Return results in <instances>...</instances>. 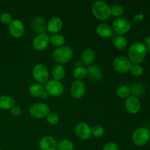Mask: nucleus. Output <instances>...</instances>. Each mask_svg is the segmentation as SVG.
Instances as JSON below:
<instances>
[{
    "label": "nucleus",
    "mask_w": 150,
    "mask_h": 150,
    "mask_svg": "<svg viewBox=\"0 0 150 150\" xmlns=\"http://www.w3.org/2000/svg\"><path fill=\"white\" fill-rule=\"evenodd\" d=\"M147 53V50L144 42L136 41L129 48L128 59L131 63L140 64L144 61Z\"/></svg>",
    "instance_id": "nucleus-1"
},
{
    "label": "nucleus",
    "mask_w": 150,
    "mask_h": 150,
    "mask_svg": "<svg viewBox=\"0 0 150 150\" xmlns=\"http://www.w3.org/2000/svg\"><path fill=\"white\" fill-rule=\"evenodd\" d=\"M92 13L97 19L107 20L111 16V7L103 1H97L92 4Z\"/></svg>",
    "instance_id": "nucleus-2"
},
{
    "label": "nucleus",
    "mask_w": 150,
    "mask_h": 150,
    "mask_svg": "<svg viewBox=\"0 0 150 150\" xmlns=\"http://www.w3.org/2000/svg\"><path fill=\"white\" fill-rule=\"evenodd\" d=\"M53 59L59 64H64L70 62L73 57V51L70 47L63 45L57 48L52 54Z\"/></svg>",
    "instance_id": "nucleus-3"
},
{
    "label": "nucleus",
    "mask_w": 150,
    "mask_h": 150,
    "mask_svg": "<svg viewBox=\"0 0 150 150\" xmlns=\"http://www.w3.org/2000/svg\"><path fill=\"white\" fill-rule=\"evenodd\" d=\"M150 140V130L146 127L136 128L132 135V141L137 146H144L149 143Z\"/></svg>",
    "instance_id": "nucleus-4"
},
{
    "label": "nucleus",
    "mask_w": 150,
    "mask_h": 150,
    "mask_svg": "<svg viewBox=\"0 0 150 150\" xmlns=\"http://www.w3.org/2000/svg\"><path fill=\"white\" fill-rule=\"evenodd\" d=\"M32 76L38 83H45L48 81L49 71L45 64H37L32 69Z\"/></svg>",
    "instance_id": "nucleus-5"
},
{
    "label": "nucleus",
    "mask_w": 150,
    "mask_h": 150,
    "mask_svg": "<svg viewBox=\"0 0 150 150\" xmlns=\"http://www.w3.org/2000/svg\"><path fill=\"white\" fill-rule=\"evenodd\" d=\"M131 27V24L126 18L120 17L114 21L112 23V30L118 35H123L127 33Z\"/></svg>",
    "instance_id": "nucleus-6"
},
{
    "label": "nucleus",
    "mask_w": 150,
    "mask_h": 150,
    "mask_svg": "<svg viewBox=\"0 0 150 150\" xmlns=\"http://www.w3.org/2000/svg\"><path fill=\"white\" fill-rule=\"evenodd\" d=\"M50 112V108L46 103H37L29 108V114L35 119H43L47 117Z\"/></svg>",
    "instance_id": "nucleus-7"
},
{
    "label": "nucleus",
    "mask_w": 150,
    "mask_h": 150,
    "mask_svg": "<svg viewBox=\"0 0 150 150\" xmlns=\"http://www.w3.org/2000/svg\"><path fill=\"white\" fill-rule=\"evenodd\" d=\"M45 91L51 96L59 97L64 93V85L59 81L49 80L45 83Z\"/></svg>",
    "instance_id": "nucleus-8"
},
{
    "label": "nucleus",
    "mask_w": 150,
    "mask_h": 150,
    "mask_svg": "<svg viewBox=\"0 0 150 150\" xmlns=\"http://www.w3.org/2000/svg\"><path fill=\"white\" fill-rule=\"evenodd\" d=\"M131 66V62L127 57L124 56L116 57L113 61V67L114 70L120 73H127L130 72Z\"/></svg>",
    "instance_id": "nucleus-9"
},
{
    "label": "nucleus",
    "mask_w": 150,
    "mask_h": 150,
    "mask_svg": "<svg viewBox=\"0 0 150 150\" xmlns=\"http://www.w3.org/2000/svg\"><path fill=\"white\" fill-rule=\"evenodd\" d=\"M9 32L15 38H20L25 32V26L23 22L18 19H13L9 24Z\"/></svg>",
    "instance_id": "nucleus-10"
},
{
    "label": "nucleus",
    "mask_w": 150,
    "mask_h": 150,
    "mask_svg": "<svg viewBox=\"0 0 150 150\" xmlns=\"http://www.w3.org/2000/svg\"><path fill=\"white\" fill-rule=\"evenodd\" d=\"M125 106L126 110L131 114H136L140 111L142 103L140 100L135 96H130L125 100Z\"/></svg>",
    "instance_id": "nucleus-11"
},
{
    "label": "nucleus",
    "mask_w": 150,
    "mask_h": 150,
    "mask_svg": "<svg viewBox=\"0 0 150 150\" xmlns=\"http://www.w3.org/2000/svg\"><path fill=\"white\" fill-rule=\"evenodd\" d=\"M50 42V38L45 33L40 34L35 38L32 45L37 51H43L48 47Z\"/></svg>",
    "instance_id": "nucleus-12"
},
{
    "label": "nucleus",
    "mask_w": 150,
    "mask_h": 150,
    "mask_svg": "<svg viewBox=\"0 0 150 150\" xmlns=\"http://www.w3.org/2000/svg\"><path fill=\"white\" fill-rule=\"evenodd\" d=\"M85 92H86V86L82 81L76 80L73 82L70 87V93L73 98L76 99L81 98L84 95Z\"/></svg>",
    "instance_id": "nucleus-13"
},
{
    "label": "nucleus",
    "mask_w": 150,
    "mask_h": 150,
    "mask_svg": "<svg viewBox=\"0 0 150 150\" xmlns=\"http://www.w3.org/2000/svg\"><path fill=\"white\" fill-rule=\"evenodd\" d=\"M75 133L80 139L86 140L92 136V128L86 123L81 122L76 125Z\"/></svg>",
    "instance_id": "nucleus-14"
},
{
    "label": "nucleus",
    "mask_w": 150,
    "mask_h": 150,
    "mask_svg": "<svg viewBox=\"0 0 150 150\" xmlns=\"http://www.w3.org/2000/svg\"><path fill=\"white\" fill-rule=\"evenodd\" d=\"M39 148L40 150H57V142L53 136H45L40 140Z\"/></svg>",
    "instance_id": "nucleus-15"
},
{
    "label": "nucleus",
    "mask_w": 150,
    "mask_h": 150,
    "mask_svg": "<svg viewBox=\"0 0 150 150\" xmlns=\"http://www.w3.org/2000/svg\"><path fill=\"white\" fill-rule=\"evenodd\" d=\"M63 26V21L60 18L53 17L48 21L46 25V29L51 34H57Z\"/></svg>",
    "instance_id": "nucleus-16"
},
{
    "label": "nucleus",
    "mask_w": 150,
    "mask_h": 150,
    "mask_svg": "<svg viewBox=\"0 0 150 150\" xmlns=\"http://www.w3.org/2000/svg\"><path fill=\"white\" fill-rule=\"evenodd\" d=\"M96 32L100 37L104 38H110L113 35L112 28L107 23H100L96 27Z\"/></svg>",
    "instance_id": "nucleus-17"
},
{
    "label": "nucleus",
    "mask_w": 150,
    "mask_h": 150,
    "mask_svg": "<svg viewBox=\"0 0 150 150\" xmlns=\"http://www.w3.org/2000/svg\"><path fill=\"white\" fill-rule=\"evenodd\" d=\"M95 58V53L92 48H85L81 54L82 62L84 64H91Z\"/></svg>",
    "instance_id": "nucleus-18"
},
{
    "label": "nucleus",
    "mask_w": 150,
    "mask_h": 150,
    "mask_svg": "<svg viewBox=\"0 0 150 150\" xmlns=\"http://www.w3.org/2000/svg\"><path fill=\"white\" fill-rule=\"evenodd\" d=\"M15 105V100L8 95L0 96V109H11Z\"/></svg>",
    "instance_id": "nucleus-19"
},
{
    "label": "nucleus",
    "mask_w": 150,
    "mask_h": 150,
    "mask_svg": "<svg viewBox=\"0 0 150 150\" xmlns=\"http://www.w3.org/2000/svg\"><path fill=\"white\" fill-rule=\"evenodd\" d=\"M88 70V76H89L91 80L94 81H100L102 78L103 73L100 69L98 67L95 65L89 66V68H87Z\"/></svg>",
    "instance_id": "nucleus-20"
},
{
    "label": "nucleus",
    "mask_w": 150,
    "mask_h": 150,
    "mask_svg": "<svg viewBox=\"0 0 150 150\" xmlns=\"http://www.w3.org/2000/svg\"><path fill=\"white\" fill-rule=\"evenodd\" d=\"M34 22L32 23V27L35 29V32L37 33H38V35L40 34H44L45 29V21L42 18V17H35V18L33 19Z\"/></svg>",
    "instance_id": "nucleus-21"
},
{
    "label": "nucleus",
    "mask_w": 150,
    "mask_h": 150,
    "mask_svg": "<svg viewBox=\"0 0 150 150\" xmlns=\"http://www.w3.org/2000/svg\"><path fill=\"white\" fill-rule=\"evenodd\" d=\"M65 74V68L62 64H57L52 70V76L54 80H62L64 78Z\"/></svg>",
    "instance_id": "nucleus-22"
},
{
    "label": "nucleus",
    "mask_w": 150,
    "mask_h": 150,
    "mask_svg": "<svg viewBox=\"0 0 150 150\" xmlns=\"http://www.w3.org/2000/svg\"><path fill=\"white\" fill-rule=\"evenodd\" d=\"M44 91H45V89H44L43 86L38 83H33V84L31 85L29 88V95H30L31 96L34 97V98L40 97Z\"/></svg>",
    "instance_id": "nucleus-23"
},
{
    "label": "nucleus",
    "mask_w": 150,
    "mask_h": 150,
    "mask_svg": "<svg viewBox=\"0 0 150 150\" xmlns=\"http://www.w3.org/2000/svg\"><path fill=\"white\" fill-rule=\"evenodd\" d=\"M113 43L119 50H124L127 46V40L123 35L116 36L113 40Z\"/></svg>",
    "instance_id": "nucleus-24"
},
{
    "label": "nucleus",
    "mask_w": 150,
    "mask_h": 150,
    "mask_svg": "<svg viewBox=\"0 0 150 150\" xmlns=\"http://www.w3.org/2000/svg\"><path fill=\"white\" fill-rule=\"evenodd\" d=\"M88 74V70L86 67L83 66H78L74 69L73 72V76L77 80H81L84 79Z\"/></svg>",
    "instance_id": "nucleus-25"
},
{
    "label": "nucleus",
    "mask_w": 150,
    "mask_h": 150,
    "mask_svg": "<svg viewBox=\"0 0 150 150\" xmlns=\"http://www.w3.org/2000/svg\"><path fill=\"white\" fill-rule=\"evenodd\" d=\"M50 42L53 45L57 47H62L65 43V38L64 36L59 34H55L50 38Z\"/></svg>",
    "instance_id": "nucleus-26"
},
{
    "label": "nucleus",
    "mask_w": 150,
    "mask_h": 150,
    "mask_svg": "<svg viewBox=\"0 0 150 150\" xmlns=\"http://www.w3.org/2000/svg\"><path fill=\"white\" fill-rule=\"evenodd\" d=\"M116 93H117V96L120 98H122V99H127L131 95L130 87L127 86H125V85L124 86H119L117 88Z\"/></svg>",
    "instance_id": "nucleus-27"
},
{
    "label": "nucleus",
    "mask_w": 150,
    "mask_h": 150,
    "mask_svg": "<svg viewBox=\"0 0 150 150\" xmlns=\"http://www.w3.org/2000/svg\"><path fill=\"white\" fill-rule=\"evenodd\" d=\"M57 150H74V144L70 139H62L57 144Z\"/></svg>",
    "instance_id": "nucleus-28"
},
{
    "label": "nucleus",
    "mask_w": 150,
    "mask_h": 150,
    "mask_svg": "<svg viewBox=\"0 0 150 150\" xmlns=\"http://www.w3.org/2000/svg\"><path fill=\"white\" fill-rule=\"evenodd\" d=\"M130 89L133 96L136 97V98H138V96L143 95L145 91V87L142 83H135V84L132 85Z\"/></svg>",
    "instance_id": "nucleus-29"
},
{
    "label": "nucleus",
    "mask_w": 150,
    "mask_h": 150,
    "mask_svg": "<svg viewBox=\"0 0 150 150\" xmlns=\"http://www.w3.org/2000/svg\"><path fill=\"white\" fill-rule=\"evenodd\" d=\"M130 72L133 76H136V77H139L143 74L144 68L141 64H133L130 67Z\"/></svg>",
    "instance_id": "nucleus-30"
},
{
    "label": "nucleus",
    "mask_w": 150,
    "mask_h": 150,
    "mask_svg": "<svg viewBox=\"0 0 150 150\" xmlns=\"http://www.w3.org/2000/svg\"><path fill=\"white\" fill-rule=\"evenodd\" d=\"M45 118H46L47 122L51 125H57L59 122V115L56 112H54V111H50Z\"/></svg>",
    "instance_id": "nucleus-31"
},
{
    "label": "nucleus",
    "mask_w": 150,
    "mask_h": 150,
    "mask_svg": "<svg viewBox=\"0 0 150 150\" xmlns=\"http://www.w3.org/2000/svg\"><path fill=\"white\" fill-rule=\"evenodd\" d=\"M124 13V9L120 4H114L111 7V14L115 17L120 18Z\"/></svg>",
    "instance_id": "nucleus-32"
},
{
    "label": "nucleus",
    "mask_w": 150,
    "mask_h": 150,
    "mask_svg": "<svg viewBox=\"0 0 150 150\" xmlns=\"http://www.w3.org/2000/svg\"><path fill=\"white\" fill-rule=\"evenodd\" d=\"M104 134V128L100 125H96L92 128V135L96 138H100Z\"/></svg>",
    "instance_id": "nucleus-33"
},
{
    "label": "nucleus",
    "mask_w": 150,
    "mask_h": 150,
    "mask_svg": "<svg viewBox=\"0 0 150 150\" xmlns=\"http://www.w3.org/2000/svg\"><path fill=\"white\" fill-rule=\"evenodd\" d=\"M0 21L2 23L6 25H9L13 21V18L12 16L9 13H3L0 16Z\"/></svg>",
    "instance_id": "nucleus-34"
},
{
    "label": "nucleus",
    "mask_w": 150,
    "mask_h": 150,
    "mask_svg": "<svg viewBox=\"0 0 150 150\" xmlns=\"http://www.w3.org/2000/svg\"><path fill=\"white\" fill-rule=\"evenodd\" d=\"M102 150H119V149L114 142H108L104 145Z\"/></svg>",
    "instance_id": "nucleus-35"
},
{
    "label": "nucleus",
    "mask_w": 150,
    "mask_h": 150,
    "mask_svg": "<svg viewBox=\"0 0 150 150\" xmlns=\"http://www.w3.org/2000/svg\"><path fill=\"white\" fill-rule=\"evenodd\" d=\"M11 114H13L14 117H19L21 114V109L19 106L15 105L13 108H11Z\"/></svg>",
    "instance_id": "nucleus-36"
},
{
    "label": "nucleus",
    "mask_w": 150,
    "mask_h": 150,
    "mask_svg": "<svg viewBox=\"0 0 150 150\" xmlns=\"http://www.w3.org/2000/svg\"><path fill=\"white\" fill-rule=\"evenodd\" d=\"M133 19L136 23H139V22H142L144 21V15L142 14V13H139V14L135 15L133 16Z\"/></svg>",
    "instance_id": "nucleus-37"
},
{
    "label": "nucleus",
    "mask_w": 150,
    "mask_h": 150,
    "mask_svg": "<svg viewBox=\"0 0 150 150\" xmlns=\"http://www.w3.org/2000/svg\"><path fill=\"white\" fill-rule=\"evenodd\" d=\"M146 46V50H147V52L150 53V36L146 37L144 39V43Z\"/></svg>",
    "instance_id": "nucleus-38"
},
{
    "label": "nucleus",
    "mask_w": 150,
    "mask_h": 150,
    "mask_svg": "<svg viewBox=\"0 0 150 150\" xmlns=\"http://www.w3.org/2000/svg\"><path fill=\"white\" fill-rule=\"evenodd\" d=\"M40 97L42 98H43V99H47V98H48V97H49V95H48V94L47 93V92H45V91H44V92H42V95H41Z\"/></svg>",
    "instance_id": "nucleus-39"
},
{
    "label": "nucleus",
    "mask_w": 150,
    "mask_h": 150,
    "mask_svg": "<svg viewBox=\"0 0 150 150\" xmlns=\"http://www.w3.org/2000/svg\"><path fill=\"white\" fill-rule=\"evenodd\" d=\"M0 150H1V147H0Z\"/></svg>",
    "instance_id": "nucleus-40"
}]
</instances>
